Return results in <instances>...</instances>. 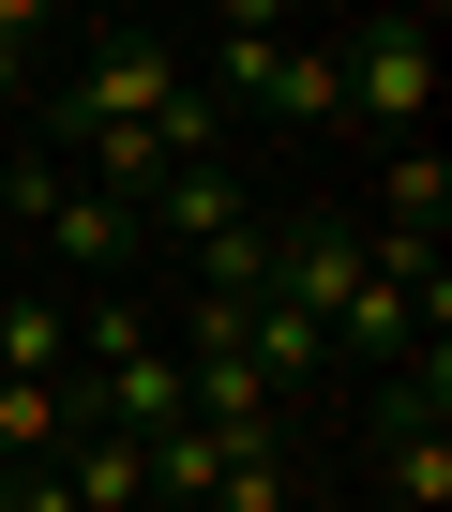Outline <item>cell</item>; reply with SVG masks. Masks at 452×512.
I'll use <instances>...</instances> for the list:
<instances>
[{
	"instance_id": "3957f363",
	"label": "cell",
	"mask_w": 452,
	"mask_h": 512,
	"mask_svg": "<svg viewBox=\"0 0 452 512\" xmlns=\"http://www.w3.org/2000/svg\"><path fill=\"white\" fill-rule=\"evenodd\" d=\"M0 512H16V482H0Z\"/></svg>"
},
{
	"instance_id": "6da1fadb",
	"label": "cell",
	"mask_w": 452,
	"mask_h": 512,
	"mask_svg": "<svg viewBox=\"0 0 452 512\" xmlns=\"http://www.w3.org/2000/svg\"><path fill=\"white\" fill-rule=\"evenodd\" d=\"M332 76H347V136H362V151H407L422 106H437V31L362 16V31H332Z\"/></svg>"
},
{
	"instance_id": "7a4b0ae2",
	"label": "cell",
	"mask_w": 452,
	"mask_h": 512,
	"mask_svg": "<svg viewBox=\"0 0 452 512\" xmlns=\"http://www.w3.org/2000/svg\"><path fill=\"white\" fill-rule=\"evenodd\" d=\"M16 211H31L46 241H61V272H76V302H91V287H121L136 256H151V241H136V211H121V196H91V181H61L46 151L16 166Z\"/></svg>"
}]
</instances>
